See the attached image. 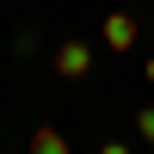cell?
Returning a JSON list of instances; mask_svg holds the SVG:
<instances>
[{
	"mask_svg": "<svg viewBox=\"0 0 154 154\" xmlns=\"http://www.w3.org/2000/svg\"><path fill=\"white\" fill-rule=\"evenodd\" d=\"M99 37H105V49H117V56H123V49H136V37H142V31H136V12H105Z\"/></svg>",
	"mask_w": 154,
	"mask_h": 154,
	"instance_id": "cell-1",
	"label": "cell"
},
{
	"mask_svg": "<svg viewBox=\"0 0 154 154\" xmlns=\"http://www.w3.org/2000/svg\"><path fill=\"white\" fill-rule=\"evenodd\" d=\"M86 68H93V49H86V43H74V37L56 43V74H62V80H80Z\"/></svg>",
	"mask_w": 154,
	"mask_h": 154,
	"instance_id": "cell-2",
	"label": "cell"
},
{
	"mask_svg": "<svg viewBox=\"0 0 154 154\" xmlns=\"http://www.w3.org/2000/svg\"><path fill=\"white\" fill-rule=\"evenodd\" d=\"M31 154H68V136H62L56 123H43V130L31 136Z\"/></svg>",
	"mask_w": 154,
	"mask_h": 154,
	"instance_id": "cell-3",
	"label": "cell"
},
{
	"mask_svg": "<svg viewBox=\"0 0 154 154\" xmlns=\"http://www.w3.org/2000/svg\"><path fill=\"white\" fill-rule=\"evenodd\" d=\"M136 136L154 148V105H142V111H136Z\"/></svg>",
	"mask_w": 154,
	"mask_h": 154,
	"instance_id": "cell-4",
	"label": "cell"
},
{
	"mask_svg": "<svg viewBox=\"0 0 154 154\" xmlns=\"http://www.w3.org/2000/svg\"><path fill=\"white\" fill-rule=\"evenodd\" d=\"M99 154H130V148H123V142H105V148H99Z\"/></svg>",
	"mask_w": 154,
	"mask_h": 154,
	"instance_id": "cell-5",
	"label": "cell"
},
{
	"mask_svg": "<svg viewBox=\"0 0 154 154\" xmlns=\"http://www.w3.org/2000/svg\"><path fill=\"white\" fill-rule=\"evenodd\" d=\"M142 74H148V80H154V56H148V68H142Z\"/></svg>",
	"mask_w": 154,
	"mask_h": 154,
	"instance_id": "cell-6",
	"label": "cell"
}]
</instances>
